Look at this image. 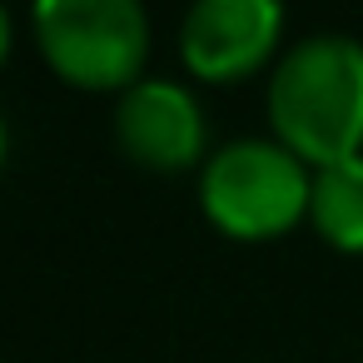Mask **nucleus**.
Wrapping results in <instances>:
<instances>
[{
  "instance_id": "nucleus-2",
  "label": "nucleus",
  "mask_w": 363,
  "mask_h": 363,
  "mask_svg": "<svg viewBox=\"0 0 363 363\" xmlns=\"http://www.w3.org/2000/svg\"><path fill=\"white\" fill-rule=\"evenodd\" d=\"M199 204L229 239H279L308 214L313 179L279 140H229L199 169Z\"/></svg>"
},
{
  "instance_id": "nucleus-4",
  "label": "nucleus",
  "mask_w": 363,
  "mask_h": 363,
  "mask_svg": "<svg viewBox=\"0 0 363 363\" xmlns=\"http://www.w3.org/2000/svg\"><path fill=\"white\" fill-rule=\"evenodd\" d=\"M284 35V0H194L179 26V60L189 75L224 85L269 65Z\"/></svg>"
},
{
  "instance_id": "nucleus-8",
  "label": "nucleus",
  "mask_w": 363,
  "mask_h": 363,
  "mask_svg": "<svg viewBox=\"0 0 363 363\" xmlns=\"http://www.w3.org/2000/svg\"><path fill=\"white\" fill-rule=\"evenodd\" d=\"M6 150H11V135H6V120H0V164H6Z\"/></svg>"
},
{
  "instance_id": "nucleus-5",
  "label": "nucleus",
  "mask_w": 363,
  "mask_h": 363,
  "mask_svg": "<svg viewBox=\"0 0 363 363\" xmlns=\"http://www.w3.org/2000/svg\"><path fill=\"white\" fill-rule=\"evenodd\" d=\"M115 140L135 164L174 174V169H189L204 160L209 130H204V110L189 85L145 75L115 105Z\"/></svg>"
},
{
  "instance_id": "nucleus-7",
  "label": "nucleus",
  "mask_w": 363,
  "mask_h": 363,
  "mask_svg": "<svg viewBox=\"0 0 363 363\" xmlns=\"http://www.w3.org/2000/svg\"><path fill=\"white\" fill-rule=\"evenodd\" d=\"M6 55H11V11L0 6V65H6Z\"/></svg>"
},
{
  "instance_id": "nucleus-1",
  "label": "nucleus",
  "mask_w": 363,
  "mask_h": 363,
  "mask_svg": "<svg viewBox=\"0 0 363 363\" xmlns=\"http://www.w3.org/2000/svg\"><path fill=\"white\" fill-rule=\"evenodd\" d=\"M269 125L303 164L323 169L363 150V45L353 35H308L274 65Z\"/></svg>"
},
{
  "instance_id": "nucleus-6",
  "label": "nucleus",
  "mask_w": 363,
  "mask_h": 363,
  "mask_svg": "<svg viewBox=\"0 0 363 363\" xmlns=\"http://www.w3.org/2000/svg\"><path fill=\"white\" fill-rule=\"evenodd\" d=\"M313 229L343 249V254H363V155L323 164L313 174V204H308Z\"/></svg>"
},
{
  "instance_id": "nucleus-3",
  "label": "nucleus",
  "mask_w": 363,
  "mask_h": 363,
  "mask_svg": "<svg viewBox=\"0 0 363 363\" xmlns=\"http://www.w3.org/2000/svg\"><path fill=\"white\" fill-rule=\"evenodd\" d=\"M30 21L40 55L65 85L130 90L145 80L150 60L145 0H35Z\"/></svg>"
}]
</instances>
